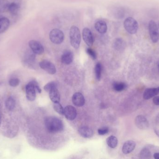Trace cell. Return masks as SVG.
I'll list each match as a JSON object with an SVG mask.
<instances>
[{
  "mask_svg": "<svg viewBox=\"0 0 159 159\" xmlns=\"http://www.w3.org/2000/svg\"><path fill=\"white\" fill-rule=\"evenodd\" d=\"M44 124L47 130L51 133L60 132L64 128L62 121L55 117H47L45 119Z\"/></svg>",
  "mask_w": 159,
  "mask_h": 159,
  "instance_id": "1",
  "label": "cell"
},
{
  "mask_svg": "<svg viewBox=\"0 0 159 159\" xmlns=\"http://www.w3.org/2000/svg\"><path fill=\"white\" fill-rule=\"evenodd\" d=\"M70 43L75 49H78L80 45L81 36L79 28L75 26L71 27L69 31Z\"/></svg>",
  "mask_w": 159,
  "mask_h": 159,
  "instance_id": "2",
  "label": "cell"
},
{
  "mask_svg": "<svg viewBox=\"0 0 159 159\" xmlns=\"http://www.w3.org/2000/svg\"><path fill=\"white\" fill-rule=\"evenodd\" d=\"M124 27L126 31L130 34H134L138 30V23L134 18L128 17L124 22Z\"/></svg>",
  "mask_w": 159,
  "mask_h": 159,
  "instance_id": "3",
  "label": "cell"
},
{
  "mask_svg": "<svg viewBox=\"0 0 159 159\" xmlns=\"http://www.w3.org/2000/svg\"><path fill=\"white\" fill-rule=\"evenodd\" d=\"M64 35L61 30L54 29L52 30L50 33V39L54 44L60 45L64 39Z\"/></svg>",
  "mask_w": 159,
  "mask_h": 159,
  "instance_id": "4",
  "label": "cell"
},
{
  "mask_svg": "<svg viewBox=\"0 0 159 159\" xmlns=\"http://www.w3.org/2000/svg\"><path fill=\"white\" fill-rule=\"evenodd\" d=\"M148 30L150 38L153 43H157L159 39V29L154 21L151 20L149 22L148 24Z\"/></svg>",
  "mask_w": 159,
  "mask_h": 159,
  "instance_id": "5",
  "label": "cell"
},
{
  "mask_svg": "<svg viewBox=\"0 0 159 159\" xmlns=\"http://www.w3.org/2000/svg\"><path fill=\"white\" fill-rule=\"evenodd\" d=\"M136 126L140 130H146L149 128L150 125L145 117L141 115L137 116L134 121Z\"/></svg>",
  "mask_w": 159,
  "mask_h": 159,
  "instance_id": "6",
  "label": "cell"
},
{
  "mask_svg": "<svg viewBox=\"0 0 159 159\" xmlns=\"http://www.w3.org/2000/svg\"><path fill=\"white\" fill-rule=\"evenodd\" d=\"M29 46L31 51L37 55H41L44 52V49L43 45L36 40H30L29 43Z\"/></svg>",
  "mask_w": 159,
  "mask_h": 159,
  "instance_id": "7",
  "label": "cell"
},
{
  "mask_svg": "<svg viewBox=\"0 0 159 159\" xmlns=\"http://www.w3.org/2000/svg\"><path fill=\"white\" fill-rule=\"evenodd\" d=\"M36 91L33 81L28 83L26 86V97L29 100L33 101L36 99Z\"/></svg>",
  "mask_w": 159,
  "mask_h": 159,
  "instance_id": "8",
  "label": "cell"
},
{
  "mask_svg": "<svg viewBox=\"0 0 159 159\" xmlns=\"http://www.w3.org/2000/svg\"><path fill=\"white\" fill-rule=\"evenodd\" d=\"M39 65L42 69L47 71L49 74L53 75L57 72V69L54 64L49 61L47 60L42 61L40 63Z\"/></svg>",
  "mask_w": 159,
  "mask_h": 159,
  "instance_id": "9",
  "label": "cell"
},
{
  "mask_svg": "<svg viewBox=\"0 0 159 159\" xmlns=\"http://www.w3.org/2000/svg\"><path fill=\"white\" fill-rule=\"evenodd\" d=\"M82 37L85 44L89 47L92 46L94 44V39L92 32L90 29L85 28L82 31Z\"/></svg>",
  "mask_w": 159,
  "mask_h": 159,
  "instance_id": "10",
  "label": "cell"
},
{
  "mask_svg": "<svg viewBox=\"0 0 159 159\" xmlns=\"http://www.w3.org/2000/svg\"><path fill=\"white\" fill-rule=\"evenodd\" d=\"M64 115L67 119L73 121L77 116L76 109L72 106H67L64 109Z\"/></svg>",
  "mask_w": 159,
  "mask_h": 159,
  "instance_id": "11",
  "label": "cell"
},
{
  "mask_svg": "<svg viewBox=\"0 0 159 159\" xmlns=\"http://www.w3.org/2000/svg\"><path fill=\"white\" fill-rule=\"evenodd\" d=\"M72 102L74 106L81 107L85 104V98L81 93L76 92L73 96Z\"/></svg>",
  "mask_w": 159,
  "mask_h": 159,
  "instance_id": "12",
  "label": "cell"
},
{
  "mask_svg": "<svg viewBox=\"0 0 159 159\" xmlns=\"http://www.w3.org/2000/svg\"><path fill=\"white\" fill-rule=\"evenodd\" d=\"M136 143L133 140H128L123 145L122 151L124 154H129L133 151L136 148Z\"/></svg>",
  "mask_w": 159,
  "mask_h": 159,
  "instance_id": "13",
  "label": "cell"
},
{
  "mask_svg": "<svg viewBox=\"0 0 159 159\" xmlns=\"http://www.w3.org/2000/svg\"><path fill=\"white\" fill-rule=\"evenodd\" d=\"M159 93V87L157 88H147L144 92L143 97L145 100L151 99L153 97L156 96Z\"/></svg>",
  "mask_w": 159,
  "mask_h": 159,
  "instance_id": "14",
  "label": "cell"
},
{
  "mask_svg": "<svg viewBox=\"0 0 159 159\" xmlns=\"http://www.w3.org/2000/svg\"><path fill=\"white\" fill-rule=\"evenodd\" d=\"M78 132L81 136L85 138H90L92 137L94 135V132L92 129L86 126L79 128Z\"/></svg>",
  "mask_w": 159,
  "mask_h": 159,
  "instance_id": "15",
  "label": "cell"
},
{
  "mask_svg": "<svg viewBox=\"0 0 159 159\" xmlns=\"http://www.w3.org/2000/svg\"><path fill=\"white\" fill-rule=\"evenodd\" d=\"M74 55L73 52L70 51H65L63 53L61 56V60L62 63L64 64L68 65L72 62L73 60Z\"/></svg>",
  "mask_w": 159,
  "mask_h": 159,
  "instance_id": "16",
  "label": "cell"
},
{
  "mask_svg": "<svg viewBox=\"0 0 159 159\" xmlns=\"http://www.w3.org/2000/svg\"><path fill=\"white\" fill-rule=\"evenodd\" d=\"M113 46L117 51H122L125 49L126 43L122 38H116L113 41Z\"/></svg>",
  "mask_w": 159,
  "mask_h": 159,
  "instance_id": "17",
  "label": "cell"
},
{
  "mask_svg": "<svg viewBox=\"0 0 159 159\" xmlns=\"http://www.w3.org/2000/svg\"><path fill=\"white\" fill-rule=\"evenodd\" d=\"M95 27L96 31L101 34H105L107 32V23L106 22L102 20H99L95 23Z\"/></svg>",
  "mask_w": 159,
  "mask_h": 159,
  "instance_id": "18",
  "label": "cell"
},
{
  "mask_svg": "<svg viewBox=\"0 0 159 159\" xmlns=\"http://www.w3.org/2000/svg\"><path fill=\"white\" fill-rule=\"evenodd\" d=\"M49 96L53 103H57L60 101V94L57 88H54L49 92Z\"/></svg>",
  "mask_w": 159,
  "mask_h": 159,
  "instance_id": "19",
  "label": "cell"
},
{
  "mask_svg": "<svg viewBox=\"0 0 159 159\" xmlns=\"http://www.w3.org/2000/svg\"><path fill=\"white\" fill-rule=\"evenodd\" d=\"M10 21L6 17L0 18V34L6 31L9 27Z\"/></svg>",
  "mask_w": 159,
  "mask_h": 159,
  "instance_id": "20",
  "label": "cell"
},
{
  "mask_svg": "<svg viewBox=\"0 0 159 159\" xmlns=\"http://www.w3.org/2000/svg\"><path fill=\"white\" fill-rule=\"evenodd\" d=\"M20 8V5L19 4L16 2H12L9 4L8 7V10L10 12L11 15L16 16L18 14Z\"/></svg>",
  "mask_w": 159,
  "mask_h": 159,
  "instance_id": "21",
  "label": "cell"
},
{
  "mask_svg": "<svg viewBox=\"0 0 159 159\" xmlns=\"http://www.w3.org/2000/svg\"><path fill=\"white\" fill-rule=\"evenodd\" d=\"M117 138L115 136H111L108 138L107 139V143L109 147L112 148H115L117 146Z\"/></svg>",
  "mask_w": 159,
  "mask_h": 159,
  "instance_id": "22",
  "label": "cell"
},
{
  "mask_svg": "<svg viewBox=\"0 0 159 159\" xmlns=\"http://www.w3.org/2000/svg\"><path fill=\"white\" fill-rule=\"evenodd\" d=\"M152 154L149 149L144 147L140 151L139 154L140 159H150L151 158Z\"/></svg>",
  "mask_w": 159,
  "mask_h": 159,
  "instance_id": "23",
  "label": "cell"
},
{
  "mask_svg": "<svg viewBox=\"0 0 159 159\" xmlns=\"http://www.w3.org/2000/svg\"><path fill=\"white\" fill-rule=\"evenodd\" d=\"M6 108L9 111H12L15 108L16 106V100L14 98L10 97L7 99L5 103Z\"/></svg>",
  "mask_w": 159,
  "mask_h": 159,
  "instance_id": "24",
  "label": "cell"
},
{
  "mask_svg": "<svg viewBox=\"0 0 159 159\" xmlns=\"http://www.w3.org/2000/svg\"><path fill=\"white\" fill-rule=\"evenodd\" d=\"M113 89L116 92H122L126 88V85L123 82H115L113 84Z\"/></svg>",
  "mask_w": 159,
  "mask_h": 159,
  "instance_id": "25",
  "label": "cell"
},
{
  "mask_svg": "<svg viewBox=\"0 0 159 159\" xmlns=\"http://www.w3.org/2000/svg\"><path fill=\"white\" fill-rule=\"evenodd\" d=\"M102 65L100 63H98L95 66V77L97 80L99 81L102 77Z\"/></svg>",
  "mask_w": 159,
  "mask_h": 159,
  "instance_id": "26",
  "label": "cell"
},
{
  "mask_svg": "<svg viewBox=\"0 0 159 159\" xmlns=\"http://www.w3.org/2000/svg\"><path fill=\"white\" fill-rule=\"evenodd\" d=\"M9 5V2L7 0H0V13H2L8 10Z\"/></svg>",
  "mask_w": 159,
  "mask_h": 159,
  "instance_id": "27",
  "label": "cell"
},
{
  "mask_svg": "<svg viewBox=\"0 0 159 159\" xmlns=\"http://www.w3.org/2000/svg\"><path fill=\"white\" fill-rule=\"evenodd\" d=\"M54 110L60 114L62 115H64V109L62 106L60 104L59 102L54 103Z\"/></svg>",
  "mask_w": 159,
  "mask_h": 159,
  "instance_id": "28",
  "label": "cell"
},
{
  "mask_svg": "<svg viewBox=\"0 0 159 159\" xmlns=\"http://www.w3.org/2000/svg\"><path fill=\"white\" fill-rule=\"evenodd\" d=\"M57 84L55 82H51L47 83L44 87V89L47 92H50L54 88H57Z\"/></svg>",
  "mask_w": 159,
  "mask_h": 159,
  "instance_id": "29",
  "label": "cell"
},
{
  "mask_svg": "<svg viewBox=\"0 0 159 159\" xmlns=\"http://www.w3.org/2000/svg\"><path fill=\"white\" fill-rule=\"evenodd\" d=\"M86 52L93 60H96V58H97V54H96L95 52L92 49L90 48H87L86 49Z\"/></svg>",
  "mask_w": 159,
  "mask_h": 159,
  "instance_id": "30",
  "label": "cell"
},
{
  "mask_svg": "<svg viewBox=\"0 0 159 159\" xmlns=\"http://www.w3.org/2000/svg\"><path fill=\"white\" fill-rule=\"evenodd\" d=\"M20 83V79L18 78H11L9 80V85L12 87H16L18 86Z\"/></svg>",
  "mask_w": 159,
  "mask_h": 159,
  "instance_id": "31",
  "label": "cell"
},
{
  "mask_svg": "<svg viewBox=\"0 0 159 159\" xmlns=\"http://www.w3.org/2000/svg\"><path fill=\"white\" fill-rule=\"evenodd\" d=\"M109 132V128L107 127H103L98 130V134L101 136H103L108 133Z\"/></svg>",
  "mask_w": 159,
  "mask_h": 159,
  "instance_id": "32",
  "label": "cell"
},
{
  "mask_svg": "<svg viewBox=\"0 0 159 159\" xmlns=\"http://www.w3.org/2000/svg\"><path fill=\"white\" fill-rule=\"evenodd\" d=\"M153 102L154 105L159 106V96L154 97L153 99Z\"/></svg>",
  "mask_w": 159,
  "mask_h": 159,
  "instance_id": "33",
  "label": "cell"
},
{
  "mask_svg": "<svg viewBox=\"0 0 159 159\" xmlns=\"http://www.w3.org/2000/svg\"><path fill=\"white\" fill-rule=\"evenodd\" d=\"M155 123L157 125H159V114L156 116L155 120Z\"/></svg>",
  "mask_w": 159,
  "mask_h": 159,
  "instance_id": "34",
  "label": "cell"
},
{
  "mask_svg": "<svg viewBox=\"0 0 159 159\" xmlns=\"http://www.w3.org/2000/svg\"><path fill=\"white\" fill-rule=\"evenodd\" d=\"M154 157L155 159H159V153H156L154 154Z\"/></svg>",
  "mask_w": 159,
  "mask_h": 159,
  "instance_id": "35",
  "label": "cell"
},
{
  "mask_svg": "<svg viewBox=\"0 0 159 159\" xmlns=\"http://www.w3.org/2000/svg\"><path fill=\"white\" fill-rule=\"evenodd\" d=\"M154 132L155 134L159 137V130L158 129H154Z\"/></svg>",
  "mask_w": 159,
  "mask_h": 159,
  "instance_id": "36",
  "label": "cell"
},
{
  "mask_svg": "<svg viewBox=\"0 0 159 159\" xmlns=\"http://www.w3.org/2000/svg\"><path fill=\"white\" fill-rule=\"evenodd\" d=\"M157 67H158V70H159V62L158 63V64H157Z\"/></svg>",
  "mask_w": 159,
  "mask_h": 159,
  "instance_id": "37",
  "label": "cell"
},
{
  "mask_svg": "<svg viewBox=\"0 0 159 159\" xmlns=\"http://www.w3.org/2000/svg\"><path fill=\"white\" fill-rule=\"evenodd\" d=\"M158 27H159V24H158Z\"/></svg>",
  "mask_w": 159,
  "mask_h": 159,
  "instance_id": "38",
  "label": "cell"
},
{
  "mask_svg": "<svg viewBox=\"0 0 159 159\" xmlns=\"http://www.w3.org/2000/svg\"><path fill=\"white\" fill-rule=\"evenodd\" d=\"M0 123H1V118H0Z\"/></svg>",
  "mask_w": 159,
  "mask_h": 159,
  "instance_id": "39",
  "label": "cell"
},
{
  "mask_svg": "<svg viewBox=\"0 0 159 159\" xmlns=\"http://www.w3.org/2000/svg\"></svg>",
  "mask_w": 159,
  "mask_h": 159,
  "instance_id": "40",
  "label": "cell"
}]
</instances>
